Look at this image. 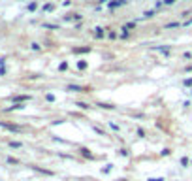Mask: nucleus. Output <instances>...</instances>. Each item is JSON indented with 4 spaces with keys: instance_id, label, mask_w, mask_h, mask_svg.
Masks as SVG:
<instances>
[{
    "instance_id": "15",
    "label": "nucleus",
    "mask_w": 192,
    "mask_h": 181,
    "mask_svg": "<svg viewBox=\"0 0 192 181\" xmlns=\"http://www.w3.org/2000/svg\"><path fill=\"white\" fill-rule=\"evenodd\" d=\"M119 181H126V179H119Z\"/></svg>"
},
{
    "instance_id": "13",
    "label": "nucleus",
    "mask_w": 192,
    "mask_h": 181,
    "mask_svg": "<svg viewBox=\"0 0 192 181\" xmlns=\"http://www.w3.org/2000/svg\"><path fill=\"white\" fill-rule=\"evenodd\" d=\"M162 2H164V4H168V6H170V4H173L175 0H162Z\"/></svg>"
},
{
    "instance_id": "10",
    "label": "nucleus",
    "mask_w": 192,
    "mask_h": 181,
    "mask_svg": "<svg viewBox=\"0 0 192 181\" xmlns=\"http://www.w3.org/2000/svg\"><path fill=\"white\" fill-rule=\"evenodd\" d=\"M153 15H154V12H145L143 17H153Z\"/></svg>"
},
{
    "instance_id": "1",
    "label": "nucleus",
    "mask_w": 192,
    "mask_h": 181,
    "mask_svg": "<svg viewBox=\"0 0 192 181\" xmlns=\"http://www.w3.org/2000/svg\"><path fill=\"white\" fill-rule=\"evenodd\" d=\"M66 89H68L70 92H91L92 91L91 87H79V85H68Z\"/></svg>"
},
{
    "instance_id": "6",
    "label": "nucleus",
    "mask_w": 192,
    "mask_h": 181,
    "mask_svg": "<svg viewBox=\"0 0 192 181\" xmlns=\"http://www.w3.org/2000/svg\"><path fill=\"white\" fill-rule=\"evenodd\" d=\"M175 27H179V23H168L164 28H175Z\"/></svg>"
},
{
    "instance_id": "8",
    "label": "nucleus",
    "mask_w": 192,
    "mask_h": 181,
    "mask_svg": "<svg viewBox=\"0 0 192 181\" xmlns=\"http://www.w3.org/2000/svg\"><path fill=\"white\" fill-rule=\"evenodd\" d=\"M96 36H98V38H102V36H104V30H102L100 27H98V28H96Z\"/></svg>"
},
{
    "instance_id": "9",
    "label": "nucleus",
    "mask_w": 192,
    "mask_h": 181,
    "mask_svg": "<svg viewBox=\"0 0 192 181\" xmlns=\"http://www.w3.org/2000/svg\"><path fill=\"white\" fill-rule=\"evenodd\" d=\"M9 145L15 147V149H19V147H21V143H19V142H9Z\"/></svg>"
},
{
    "instance_id": "11",
    "label": "nucleus",
    "mask_w": 192,
    "mask_h": 181,
    "mask_svg": "<svg viewBox=\"0 0 192 181\" xmlns=\"http://www.w3.org/2000/svg\"><path fill=\"white\" fill-rule=\"evenodd\" d=\"M8 162H12V164H17L19 160H17V158H12V157H9V158H8Z\"/></svg>"
},
{
    "instance_id": "14",
    "label": "nucleus",
    "mask_w": 192,
    "mask_h": 181,
    "mask_svg": "<svg viewBox=\"0 0 192 181\" xmlns=\"http://www.w3.org/2000/svg\"><path fill=\"white\" fill-rule=\"evenodd\" d=\"M186 72H192V64H190V66H186Z\"/></svg>"
},
{
    "instance_id": "5",
    "label": "nucleus",
    "mask_w": 192,
    "mask_h": 181,
    "mask_svg": "<svg viewBox=\"0 0 192 181\" xmlns=\"http://www.w3.org/2000/svg\"><path fill=\"white\" fill-rule=\"evenodd\" d=\"M81 155H83V157H89V158H92V153L89 151V149H85V147L81 149Z\"/></svg>"
},
{
    "instance_id": "4",
    "label": "nucleus",
    "mask_w": 192,
    "mask_h": 181,
    "mask_svg": "<svg viewBox=\"0 0 192 181\" xmlns=\"http://www.w3.org/2000/svg\"><path fill=\"white\" fill-rule=\"evenodd\" d=\"M30 96H27V94H21V96H13V100L15 102H25V100H28Z\"/></svg>"
},
{
    "instance_id": "12",
    "label": "nucleus",
    "mask_w": 192,
    "mask_h": 181,
    "mask_svg": "<svg viewBox=\"0 0 192 181\" xmlns=\"http://www.w3.org/2000/svg\"><path fill=\"white\" fill-rule=\"evenodd\" d=\"M77 66H79V68L83 70V68H85V66H87V63H85V60H81V63H79V64H77Z\"/></svg>"
},
{
    "instance_id": "7",
    "label": "nucleus",
    "mask_w": 192,
    "mask_h": 181,
    "mask_svg": "<svg viewBox=\"0 0 192 181\" xmlns=\"http://www.w3.org/2000/svg\"><path fill=\"white\" fill-rule=\"evenodd\" d=\"M75 106H79L81 108V110H87V108H89V104H83V102H77V104Z\"/></svg>"
},
{
    "instance_id": "3",
    "label": "nucleus",
    "mask_w": 192,
    "mask_h": 181,
    "mask_svg": "<svg viewBox=\"0 0 192 181\" xmlns=\"http://www.w3.org/2000/svg\"><path fill=\"white\" fill-rule=\"evenodd\" d=\"M91 47H74V53H89Z\"/></svg>"
},
{
    "instance_id": "2",
    "label": "nucleus",
    "mask_w": 192,
    "mask_h": 181,
    "mask_svg": "<svg viewBox=\"0 0 192 181\" xmlns=\"http://www.w3.org/2000/svg\"><path fill=\"white\" fill-rule=\"evenodd\" d=\"M0 126L6 128V130H12V132H21V126L12 125V123H4V121H0Z\"/></svg>"
}]
</instances>
